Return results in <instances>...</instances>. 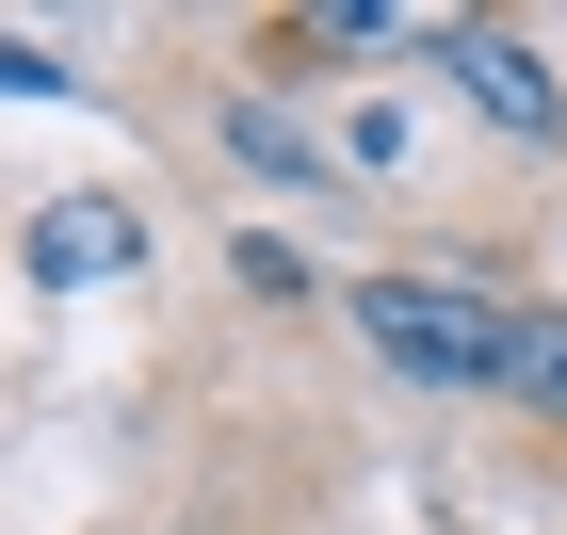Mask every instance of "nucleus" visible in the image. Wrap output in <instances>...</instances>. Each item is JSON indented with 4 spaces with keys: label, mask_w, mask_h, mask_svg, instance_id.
<instances>
[{
    "label": "nucleus",
    "mask_w": 567,
    "mask_h": 535,
    "mask_svg": "<svg viewBox=\"0 0 567 535\" xmlns=\"http://www.w3.org/2000/svg\"><path fill=\"white\" fill-rule=\"evenodd\" d=\"M341 325L390 357V373H422V390H519V341H535V309L471 292V276H357Z\"/></svg>",
    "instance_id": "obj_1"
},
{
    "label": "nucleus",
    "mask_w": 567,
    "mask_h": 535,
    "mask_svg": "<svg viewBox=\"0 0 567 535\" xmlns=\"http://www.w3.org/2000/svg\"><path fill=\"white\" fill-rule=\"evenodd\" d=\"M454 97L486 131H519V146H567V82H551L535 33H454Z\"/></svg>",
    "instance_id": "obj_2"
},
{
    "label": "nucleus",
    "mask_w": 567,
    "mask_h": 535,
    "mask_svg": "<svg viewBox=\"0 0 567 535\" xmlns=\"http://www.w3.org/2000/svg\"><path fill=\"white\" fill-rule=\"evenodd\" d=\"M131 260H146L131 212H97V195H49V212H33V276H49V292H65V276H131Z\"/></svg>",
    "instance_id": "obj_3"
},
{
    "label": "nucleus",
    "mask_w": 567,
    "mask_h": 535,
    "mask_svg": "<svg viewBox=\"0 0 567 535\" xmlns=\"http://www.w3.org/2000/svg\"><path fill=\"white\" fill-rule=\"evenodd\" d=\"M503 405H535V422H567V309H535V341H519V390Z\"/></svg>",
    "instance_id": "obj_4"
},
{
    "label": "nucleus",
    "mask_w": 567,
    "mask_h": 535,
    "mask_svg": "<svg viewBox=\"0 0 567 535\" xmlns=\"http://www.w3.org/2000/svg\"><path fill=\"white\" fill-rule=\"evenodd\" d=\"M227 146H244V163H260V178H308V146L276 131V114H244V97H227Z\"/></svg>",
    "instance_id": "obj_5"
}]
</instances>
